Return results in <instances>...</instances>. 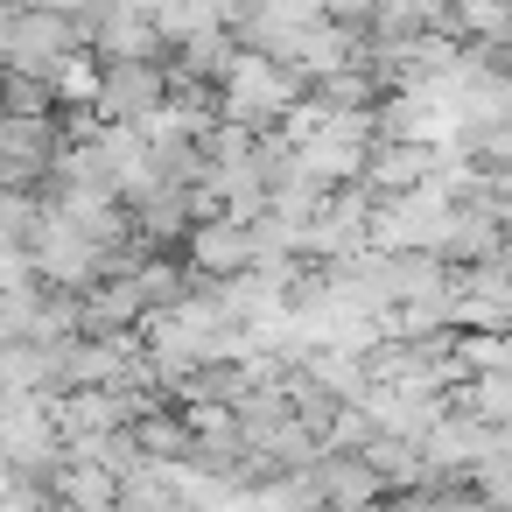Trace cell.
<instances>
[{"label": "cell", "mask_w": 512, "mask_h": 512, "mask_svg": "<svg viewBox=\"0 0 512 512\" xmlns=\"http://www.w3.org/2000/svg\"><path fill=\"white\" fill-rule=\"evenodd\" d=\"M155 99V71H141V64H127V71H106V106H120V113H141Z\"/></svg>", "instance_id": "1"}]
</instances>
